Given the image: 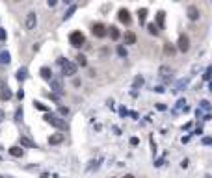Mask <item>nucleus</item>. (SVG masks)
<instances>
[{"label":"nucleus","mask_w":212,"mask_h":178,"mask_svg":"<svg viewBox=\"0 0 212 178\" xmlns=\"http://www.w3.org/2000/svg\"><path fill=\"white\" fill-rule=\"evenodd\" d=\"M58 63L62 65V72H63L65 76H74V74H76V63L65 60V58H60Z\"/></svg>","instance_id":"obj_1"},{"label":"nucleus","mask_w":212,"mask_h":178,"mask_svg":"<svg viewBox=\"0 0 212 178\" xmlns=\"http://www.w3.org/2000/svg\"><path fill=\"white\" fill-rule=\"evenodd\" d=\"M69 41H71V44H73L74 48H80L82 44L86 43V37H84L82 32H73L71 35H69Z\"/></svg>","instance_id":"obj_2"},{"label":"nucleus","mask_w":212,"mask_h":178,"mask_svg":"<svg viewBox=\"0 0 212 178\" xmlns=\"http://www.w3.org/2000/svg\"><path fill=\"white\" fill-rule=\"evenodd\" d=\"M45 121H47V122H50L52 126L60 128V130H65V128H67L65 121H62L60 117H56V115H52V113H47V115H45Z\"/></svg>","instance_id":"obj_3"},{"label":"nucleus","mask_w":212,"mask_h":178,"mask_svg":"<svg viewBox=\"0 0 212 178\" xmlns=\"http://www.w3.org/2000/svg\"><path fill=\"white\" fill-rule=\"evenodd\" d=\"M177 48L181 50V52H188L190 50V39H188V35H179V41H177Z\"/></svg>","instance_id":"obj_4"},{"label":"nucleus","mask_w":212,"mask_h":178,"mask_svg":"<svg viewBox=\"0 0 212 178\" xmlns=\"http://www.w3.org/2000/svg\"><path fill=\"white\" fill-rule=\"evenodd\" d=\"M37 26V15L33 13V11H30V13L26 15V28L28 30H36Z\"/></svg>","instance_id":"obj_5"},{"label":"nucleus","mask_w":212,"mask_h":178,"mask_svg":"<svg viewBox=\"0 0 212 178\" xmlns=\"http://www.w3.org/2000/svg\"><path fill=\"white\" fill-rule=\"evenodd\" d=\"M158 74L164 78L166 82H169L171 80V74H173V69H171V67H167V65H162L160 69H158Z\"/></svg>","instance_id":"obj_6"},{"label":"nucleus","mask_w":212,"mask_h":178,"mask_svg":"<svg viewBox=\"0 0 212 178\" xmlns=\"http://www.w3.org/2000/svg\"><path fill=\"white\" fill-rule=\"evenodd\" d=\"M91 32H93V35H95V37H104V35H106V26H104V24H100V22H97V24H93Z\"/></svg>","instance_id":"obj_7"},{"label":"nucleus","mask_w":212,"mask_h":178,"mask_svg":"<svg viewBox=\"0 0 212 178\" xmlns=\"http://www.w3.org/2000/svg\"><path fill=\"white\" fill-rule=\"evenodd\" d=\"M0 98L2 100H9L11 98V91H9V87L4 82H0Z\"/></svg>","instance_id":"obj_8"},{"label":"nucleus","mask_w":212,"mask_h":178,"mask_svg":"<svg viewBox=\"0 0 212 178\" xmlns=\"http://www.w3.org/2000/svg\"><path fill=\"white\" fill-rule=\"evenodd\" d=\"M117 15H119V20L123 22V24H127V26L130 24V20H132V19H130V13H128V11H127L125 8H123V9H119V13H117Z\"/></svg>","instance_id":"obj_9"},{"label":"nucleus","mask_w":212,"mask_h":178,"mask_svg":"<svg viewBox=\"0 0 212 178\" xmlns=\"http://www.w3.org/2000/svg\"><path fill=\"white\" fill-rule=\"evenodd\" d=\"M50 87H52V91H56V93H62L63 91L62 80H58V78H52V80H50Z\"/></svg>","instance_id":"obj_10"},{"label":"nucleus","mask_w":212,"mask_h":178,"mask_svg":"<svg viewBox=\"0 0 212 178\" xmlns=\"http://www.w3.org/2000/svg\"><path fill=\"white\" fill-rule=\"evenodd\" d=\"M186 13H188V19H190V20H197V19H199V9H197L195 6H190Z\"/></svg>","instance_id":"obj_11"},{"label":"nucleus","mask_w":212,"mask_h":178,"mask_svg":"<svg viewBox=\"0 0 212 178\" xmlns=\"http://www.w3.org/2000/svg\"><path fill=\"white\" fill-rule=\"evenodd\" d=\"M188 84H190V78H184V80H179V82L175 84V91H184V89L188 87Z\"/></svg>","instance_id":"obj_12"},{"label":"nucleus","mask_w":212,"mask_h":178,"mask_svg":"<svg viewBox=\"0 0 212 178\" xmlns=\"http://www.w3.org/2000/svg\"><path fill=\"white\" fill-rule=\"evenodd\" d=\"M39 74H41V78H45V80H52V71L49 69V67H41V71H39Z\"/></svg>","instance_id":"obj_13"},{"label":"nucleus","mask_w":212,"mask_h":178,"mask_svg":"<svg viewBox=\"0 0 212 178\" xmlns=\"http://www.w3.org/2000/svg\"><path fill=\"white\" fill-rule=\"evenodd\" d=\"M62 141H63V134H54V136L49 137V143L50 145H60Z\"/></svg>","instance_id":"obj_14"},{"label":"nucleus","mask_w":212,"mask_h":178,"mask_svg":"<svg viewBox=\"0 0 212 178\" xmlns=\"http://www.w3.org/2000/svg\"><path fill=\"white\" fill-rule=\"evenodd\" d=\"M9 61H11V56H9V52L2 50V52H0V65H8Z\"/></svg>","instance_id":"obj_15"},{"label":"nucleus","mask_w":212,"mask_h":178,"mask_svg":"<svg viewBox=\"0 0 212 178\" xmlns=\"http://www.w3.org/2000/svg\"><path fill=\"white\" fill-rule=\"evenodd\" d=\"M125 43H127V44H134V43H136V33L128 30V32L125 33Z\"/></svg>","instance_id":"obj_16"},{"label":"nucleus","mask_w":212,"mask_h":178,"mask_svg":"<svg viewBox=\"0 0 212 178\" xmlns=\"http://www.w3.org/2000/svg\"><path fill=\"white\" fill-rule=\"evenodd\" d=\"M164 20H166V13L164 11H158V13H156V26L164 28Z\"/></svg>","instance_id":"obj_17"},{"label":"nucleus","mask_w":212,"mask_h":178,"mask_svg":"<svg viewBox=\"0 0 212 178\" xmlns=\"http://www.w3.org/2000/svg\"><path fill=\"white\" fill-rule=\"evenodd\" d=\"M9 154H11V156H15V158H22L24 150H22L21 147H11V149H9Z\"/></svg>","instance_id":"obj_18"},{"label":"nucleus","mask_w":212,"mask_h":178,"mask_svg":"<svg viewBox=\"0 0 212 178\" xmlns=\"http://www.w3.org/2000/svg\"><path fill=\"white\" fill-rule=\"evenodd\" d=\"M145 19H147V9H145V8L138 9V20H140V24H145Z\"/></svg>","instance_id":"obj_19"},{"label":"nucleus","mask_w":212,"mask_h":178,"mask_svg":"<svg viewBox=\"0 0 212 178\" xmlns=\"http://www.w3.org/2000/svg\"><path fill=\"white\" fill-rule=\"evenodd\" d=\"M108 33H110V37L114 39V41H115V39H119V35H121L119 30H117V26H110V28H108Z\"/></svg>","instance_id":"obj_20"},{"label":"nucleus","mask_w":212,"mask_h":178,"mask_svg":"<svg viewBox=\"0 0 212 178\" xmlns=\"http://www.w3.org/2000/svg\"><path fill=\"white\" fill-rule=\"evenodd\" d=\"M181 109H184V111L188 109V108H186V100H184V98H181V100L177 102V106H175V109H173V113H179Z\"/></svg>","instance_id":"obj_21"},{"label":"nucleus","mask_w":212,"mask_h":178,"mask_svg":"<svg viewBox=\"0 0 212 178\" xmlns=\"http://www.w3.org/2000/svg\"><path fill=\"white\" fill-rule=\"evenodd\" d=\"M26 74H28V71H26V67H21V69L17 71V80L19 82H22L26 78Z\"/></svg>","instance_id":"obj_22"},{"label":"nucleus","mask_w":212,"mask_h":178,"mask_svg":"<svg viewBox=\"0 0 212 178\" xmlns=\"http://www.w3.org/2000/svg\"><path fill=\"white\" fill-rule=\"evenodd\" d=\"M147 32L151 33V35H158V32H160V28H158V26H156V24H154V22H153V24H147Z\"/></svg>","instance_id":"obj_23"},{"label":"nucleus","mask_w":212,"mask_h":178,"mask_svg":"<svg viewBox=\"0 0 212 178\" xmlns=\"http://www.w3.org/2000/svg\"><path fill=\"white\" fill-rule=\"evenodd\" d=\"M21 145H24V147H30V149H36V143L28 137H21Z\"/></svg>","instance_id":"obj_24"},{"label":"nucleus","mask_w":212,"mask_h":178,"mask_svg":"<svg viewBox=\"0 0 212 178\" xmlns=\"http://www.w3.org/2000/svg\"><path fill=\"white\" fill-rule=\"evenodd\" d=\"M76 63L80 65V67H86V65H87V60H86V56L78 54V56H76Z\"/></svg>","instance_id":"obj_25"},{"label":"nucleus","mask_w":212,"mask_h":178,"mask_svg":"<svg viewBox=\"0 0 212 178\" xmlns=\"http://www.w3.org/2000/svg\"><path fill=\"white\" fill-rule=\"evenodd\" d=\"M199 109L210 111V102H208V100H201V102H199Z\"/></svg>","instance_id":"obj_26"},{"label":"nucleus","mask_w":212,"mask_h":178,"mask_svg":"<svg viewBox=\"0 0 212 178\" xmlns=\"http://www.w3.org/2000/svg\"><path fill=\"white\" fill-rule=\"evenodd\" d=\"M74 11H76V6L73 4V6H71L69 9H67V13L63 15V19H65V20H67V19H71V17H73V13H74Z\"/></svg>","instance_id":"obj_27"},{"label":"nucleus","mask_w":212,"mask_h":178,"mask_svg":"<svg viewBox=\"0 0 212 178\" xmlns=\"http://www.w3.org/2000/svg\"><path fill=\"white\" fill-rule=\"evenodd\" d=\"M141 85H143V78L141 76H136V78H134V89H138Z\"/></svg>","instance_id":"obj_28"},{"label":"nucleus","mask_w":212,"mask_h":178,"mask_svg":"<svg viewBox=\"0 0 212 178\" xmlns=\"http://www.w3.org/2000/svg\"><path fill=\"white\" fill-rule=\"evenodd\" d=\"M164 52L171 56V54H175V47H171V44H169V43H166V47H164Z\"/></svg>","instance_id":"obj_29"},{"label":"nucleus","mask_w":212,"mask_h":178,"mask_svg":"<svg viewBox=\"0 0 212 178\" xmlns=\"http://www.w3.org/2000/svg\"><path fill=\"white\" fill-rule=\"evenodd\" d=\"M97 169H99V160H93L91 165L87 167V171H97Z\"/></svg>","instance_id":"obj_30"},{"label":"nucleus","mask_w":212,"mask_h":178,"mask_svg":"<svg viewBox=\"0 0 212 178\" xmlns=\"http://www.w3.org/2000/svg\"><path fill=\"white\" fill-rule=\"evenodd\" d=\"M117 54L121 56V58H125V56H127V48H125V47H121V44H119V47H117Z\"/></svg>","instance_id":"obj_31"},{"label":"nucleus","mask_w":212,"mask_h":178,"mask_svg":"<svg viewBox=\"0 0 212 178\" xmlns=\"http://www.w3.org/2000/svg\"><path fill=\"white\" fill-rule=\"evenodd\" d=\"M33 106H36L37 109H41V111H49V108L45 106V104H41V102H33Z\"/></svg>","instance_id":"obj_32"},{"label":"nucleus","mask_w":212,"mask_h":178,"mask_svg":"<svg viewBox=\"0 0 212 178\" xmlns=\"http://www.w3.org/2000/svg\"><path fill=\"white\" fill-rule=\"evenodd\" d=\"M205 80H210V78H212V67H208V69H207V72H205Z\"/></svg>","instance_id":"obj_33"},{"label":"nucleus","mask_w":212,"mask_h":178,"mask_svg":"<svg viewBox=\"0 0 212 178\" xmlns=\"http://www.w3.org/2000/svg\"><path fill=\"white\" fill-rule=\"evenodd\" d=\"M60 113H62V115H67V113H69V108H65V106H60Z\"/></svg>","instance_id":"obj_34"},{"label":"nucleus","mask_w":212,"mask_h":178,"mask_svg":"<svg viewBox=\"0 0 212 178\" xmlns=\"http://www.w3.org/2000/svg\"><path fill=\"white\" fill-rule=\"evenodd\" d=\"M0 41H6V30L0 28Z\"/></svg>","instance_id":"obj_35"},{"label":"nucleus","mask_w":212,"mask_h":178,"mask_svg":"<svg viewBox=\"0 0 212 178\" xmlns=\"http://www.w3.org/2000/svg\"><path fill=\"white\" fill-rule=\"evenodd\" d=\"M138 143H140V139H138V137H132V139H130V145H132V147H136Z\"/></svg>","instance_id":"obj_36"},{"label":"nucleus","mask_w":212,"mask_h":178,"mask_svg":"<svg viewBox=\"0 0 212 178\" xmlns=\"http://www.w3.org/2000/svg\"><path fill=\"white\" fill-rule=\"evenodd\" d=\"M203 145H212V137H205L203 139Z\"/></svg>","instance_id":"obj_37"},{"label":"nucleus","mask_w":212,"mask_h":178,"mask_svg":"<svg viewBox=\"0 0 212 178\" xmlns=\"http://www.w3.org/2000/svg\"><path fill=\"white\" fill-rule=\"evenodd\" d=\"M154 91H156V93H164V91H166V89H164L162 85H158V87H154Z\"/></svg>","instance_id":"obj_38"},{"label":"nucleus","mask_w":212,"mask_h":178,"mask_svg":"<svg viewBox=\"0 0 212 178\" xmlns=\"http://www.w3.org/2000/svg\"><path fill=\"white\" fill-rule=\"evenodd\" d=\"M21 119H22V109L19 108V109H17V121H21Z\"/></svg>","instance_id":"obj_39"},{"label":"nucleus","mask_w":212,"mask_h":178,"mask_svg":"<svg viewBox=\"0 0 212 178\" xmlns=\"http://www.w3.org/2000/svg\"><path fill=\"white\" fill-rule=\"evenodd\" d=\"M181 167H182V169H186V167H188V160H182L181 161Z\"/></svg>","instance_id":"obj_40"},{"label":"nucleus","mask_w":212,"mask_h":178,"mask_svg":"<svg viewBox=\"0 0 212 178\" xmlns=\"http://www.w3.org/2000/svg\"><path fill=\"white\" fill-rule=\"evenodd\" d=\"M76 2V0H63V4H69V6H73Z\"/></svg>","instance_id":"obj_41"},{"label":"nucleus","mask_w":212,"mask_h":178,"mask_svg":"<svg viewBox=\"0 0 212 178\" xmlns=\"http://www.w3.org/2000/svg\"><path fill=\"white\" fill-rule=\"evenodd\" d=\"M156 108H158L160 111H164V109H166V106H164V104H156Z\"/></svg>","instance_id":"obj_42"},{"label":"nucleus","mask_w":212,"mask_h":178,"mask_svg":"<svg viewBox=\"0 0 212 178\" xmlns=\"http://www.w3.org/2000/svg\"><path fill=\"white\" fill-rule=\"evenodd\" d=\"M49 6H50V8H54V6H56V0H49Z\"/></svg>","instance_id":"obj_43"},{"label":"nucleus","mask_w":212,"mask_h":178,"mask_svg":"<svg viewBox=\"0 0 212 178\" xmlns=\"http://www.w3.org/2000/svg\"><path fill=\"white\" fill-rule=\"evenodd\" d=\"M123 178H134L132 174H125V176H123Z\"/></svg>","instance_id":"obj_44"},{"label":"nucleus","mask_w":212,"mask_h":178,"mask_svg":"<svg viewBox=\"0 0 212 178\" xmlns=\"http://www.w3.org/2000/svg\"><path fill=\"white\" fill-rule=\"evenodd\" d=\"M2 117H4V113H2V111H0V119H2Z\"/></svg>","instance_id":"obj_45"},{"label":"nucleus","mask_w":212,"mask_h":178,"mask_svg":"<svg viewBox=\"0 0 212 178\" xmlns=\"http://www.w3.org/2000/svg\"><path fill=\"white\" fill-rule=\"evenodd\" d=\"M15 2H19V0H15Z\"/></svg>","instance_id":"obj_46"},{"label":"nucleus","mask_w":212,"mask_h":178,"mask_svg":"<svg viewBox=\"0 0 212 178\" xmlns=\"http://www.w3.org/2000/svg\"><path fill=\"white\" fill-rule=\"evenodd\" d=\"M0 178H2V176H0Z\"/></svg>","instance_id":"obj_47"}]
</instances>
